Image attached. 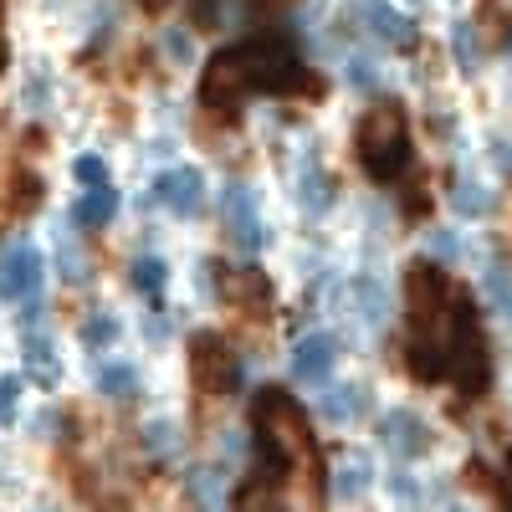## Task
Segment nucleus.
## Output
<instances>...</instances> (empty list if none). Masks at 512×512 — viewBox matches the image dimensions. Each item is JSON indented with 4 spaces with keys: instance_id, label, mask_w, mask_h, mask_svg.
<instances>
[{
    "instance_id": "nucleus-4",
    "label": "nucleus",
    "mask_w": 512,
    "mask_h": 512,
    "mask_svg": "<svg viewBox=\"0 0 512 512\" xmlns=\"http://www.w3.org/2000/svg\"><path fill=\"white\" fill-rule=\"evenodd\" d=\"M451 303H456V292L446 282V272L436 267V256L431 262H410L405 272V313H410V328L415 333H446L451 323Z\"/></svg>"
},
{
    "instance_id": "nucleus-40",
    "label": "nucleus",
    "mask_w": 512,
    "mask_h": 512,
    "mask_svg": "<svg viewBox=\"0 0 512 512\" xmlns=\"http://www.w3.org/2000/svg\"><path fill=\"white\" fill-rule=\"evenodd\" d=\"M405 190H410V195H405V216H420V210H425V205H431V195H425V185H420V175H415V180H410Z\"/></svg>"
},
{
    "instance_id": "nucleus-30",
    "label": "nucleus",
    "mask_w": 512,
    "mask_h": 512,
    "mask_svg": "<svg viewBox=\"0 0 512 512\" xmlns=\"http://www.w3.org/2000/svg\"><path fill=\"white\" fill-rule=\"evenodd\" d=\"M128 282H134V292H144V297H159L164 282H169V267L159 262V256H139L134 272H128Z\"/></svg>"
},
{
    "instance_id": "nucleus-17",
    "label": "nucleus",
    "mask_w": 512,
    "mask_h": 512,
    "mask_svg": "<svg viewBox=\"0 0 512 512\" xmlns=\"http://www.w3.org/2000/svg\"><path fill=\"white\" fill-rule=\"evenodd\" d=\"M374 487V461L364 451H338L333 456V497L338 502H359Z\"/></svg>"
},
{
    "instance_id": "nucleus-27",
    "label": "nucleus",
    "mask_w": 512,
    "mask_h": 512,
    "mask_svg": "<svg viewBox=\"0 0 512 512\" xmlns=\"http://www.w3.org/2000/svg\"><path fill=\"white\" fill-rule=\"evenodd\" d=\"M139 446H144V456H180V431L169 420H149L144 431H139Z\"/></svg>"
},
{
    "instance_id": "nucleus-7",
    "label": "nucleus",
    "mask_w": 512,
    "mask_h": 512,
    "mask_svg": "<svg viewBox=\"0 0 512 512\" xmlns=\"http://www.w3.org/2000/svg\"><path fill=\"white\" fill-rule=\"evenodd\" d=\"M221 231L231 236V246L241 251H267L272 231L262 221V210H256V195L246 185H226L221 190Z\"/></svg>"
},
{
    "instance_id": "nucleus-28",
    "label": "nucleus",
    "mask_w": 512,
    "mask_h": 512,
    "mask_svg": "<svg viewBox=\"0 0 512 512\" xmlns=\"http://www.w3.org/2000/svg\"><path fill=\"white\" fill-rule=\"evenodd\" d=\"M77 333H82V344H88V349H113L118 333H123V323H118L113 313H88Z\"/></svg>"
},
{
    "instance_id": "nucleus-13",
    "label": "nucleus",
    "mask_w": 512,
    "mask_h": 512,
    "mask_svg": "<svg viewBox=\"0 0 512 512\" xmlns=\"http://www.w3.org/2000/svg\"><path fill=\"white\" fill-rule=\"evenodd\" d=\"M338 364V338L333 333H308V338H297V349H292V379L297 384H323Z\"/></svg>"
},
{
    "instance_id": "nucleus-20",
    "label": "nucleus",
    "mask_w": 512,
    "mask_h": 512,
    "mask_svg": "<svg viewBox=\"0 0 512 512\" xmlns=\"http://www.w3.org/2000/svg\"><path fill=\"white\" fill-rule=\"evenodd\" d=\"M364 410H369V390H364V384H333V390L323 395L328 425H359Z\"/></svg>"
},
{
    "instance_id": "nucleus-2",
    "label": "nucleus",
    "mask_w": 512,
    "mask_h": 512,
    "mask_svg": "<svg viewBox=\"0 0 512 512\" xmlns=\"http://www.w3.org/2000/svg\"><path fill=\"white\" fill-rule=\"evenodd\" d=\"M354 149H359V164H364V175H369L374 185L405 180L410 164H415V149H410V134H405V113H400L395 103L364 113Z\"/></svg>"
},
{
    "instance_id": "nucleus-15",
    "label": "nucleus",
    "mask_w": 512,
    "mask_h": 512,
    "mask_svg": "<svg viewBox=\"0 0 512 512\" xmlns=\"http://www.w3.org/2000/svg\"><path fill=\"white\" fill-rule=\"evenodd\" d=\"M292 195H297V205H303L308 216H323V210L338 200V185H333V175L313 154H303V159H297V190Z\"/></svg>"
},
{
    "instance_id": "nucleus-42",
    "label": "nucleus",
    "mask_w": 512,
    "mask_h": 512,
    "mask_svg": "<svg viewBox=\"0 0 512 512\" xmlns=\"http://www.w3.org/2000/svg\"><path fill=\"white\" fill-rule=\"evenodd\" d=\"M502 497L512 502V446H507V461H502Z\"/></svg>"
},
{
    "instance_id": "nucleus-16",
    "label": "nucleus",
    "mask_w": 512,
    "mask_h": 512,
    "mask_svg": "<svg viewBox=\"0 0 512 512\" xmlns=\"http://www.w3.org/2000/svg\"><path fill=\"white\" fill-rule=\"evenodd\" d=\"M354 6H359L364 26H369L379 41H390V47H410V41H415L410 16H405V11H395L390 0H354Z\"/></svg>"
},
{
    "instance_id": "nucleus-3",
    "label": "nucleus",
    "mask_w": 512,
    "mask_h": 512,
    "mask_svg": "<svg viewBox=\"0 0 512 512\" xmlns=\"http://www.w3.org/2000/svg\"><path fill=\"white\" fill-rule=\"evenodd\" d=\"M446 349H451V379L461 384V395H482L492 379V354H487V333L477 308L456 297L451 303V323H446Z\"/></svg>"
},
{
    "instance_id": "nucleus-24",
    "label": "nucleus",
    "mask_w": 512,
    "mask_h": 512,
    "mask_svg": "<svg viewBox=\"0 0 512 512\" xmlns=\"http://www.w3.org/2000/svg\"><path fill=\"white\" fill-rule=\"evenodd\" d=\"M451 57H456V67H461L466 77L482 67V26H477V21H456V26H451Z\"/></svg>"
},
{
    "instance_id": "nucleus-31",
    "label": "nucleus",
    "mask_w": 512,
    "mask_h": 512,
    "mask_svg": "<svg viewBox=\"0 0 512 512\" xmlns=\"http://www.w3.org/2000/svg\"><path fill=\"white\" fill-rule=\"evenodd\" d=\"M482 287H487V297H492V308H497L502 318H512V272H507V267H487V272H482Z\"/></svg>"
},
{
    "instance_id": "nucleus-23",
    "label": "nucleus",
    "mask_w": 512,
    "mask_h": 512,
    "mask_svg": "<svg viewBox=\"0 0 512 512\" xmlns=\"http://www.w3.org/2000/svg\"><path fill=\"white\" fill-rule=\"evenodd\" d=\"M21 349H26V374L41 384V390H57V384H62V364H57V354H52L47 338H41V333L31 328Z\"/></svg>"
},
{
    "instance_id": "nucleus-12",
    "label": "nucleus",
    "mask_w": 512,
    "mask_h": 512,
    "mask_svg": "<svg viewBox=\"0 0 512 512\" xmlns=\"http://www.w3.org/2000/svg\"><path fill=\"white\" fill-rule=\"evenodd\" d=\"M221 297H226L236 313L256 318V313L272 308V282L256 272V267H221Z\"/></svg>"
},
{
    "instance_id": "nucleus-33",
    "label": "nucleus",
    "mask_w": 512,
    "mask_h": 512,
    "mask_svg": "<svg viewBox=\"0 0 512 512\" xmlns=\"http://www.w3.org/2000/svg\"><path fill=\"white\" fill-rule=\"evenodd\" d=\"M425 256H436V262H461V256H466V246H461V236L456 231H431V236H425Z\"/></svg>"
},
{
    "instance_id": "nucleus-8",
    "label": "nucleus",
    "mask_w": 512,
    "mask_h": 512,
    "mask_svg": "<svg viewBox=\"0 0 512 512\" xmlns=\"http://www.w3.org/2000/svg\"><path fill=\"white\" fill-rule=\"evenodd\" d=\"M36 287H41V251L26 236L6 241L0 246V297L26 303V297H36Z\"/></svg>"
},
{
    "instance_id": "nucleus-38",
    "label": "nucleus",
    "mask_w": 512,
    "mask_h": 512,
    "mask_svg": "<svg viewBox=\"0 0 512 512\" xmlns=\"http://www.w3.org/2000/svg\"><path fill=\"white\" fill-rule=\"evenodd\" d=\"M390 497L395 502H425V492L410 482V472H390Z\"/></svg>"
},
{
    "instance_id": "nucleus-14",
    "label": "nucleus",
    "mask_w": 512,
    "mask_h": 512,
    "mask_svg": "<svg viewBox=\"0 0 512 512\" xmlns=\"http://www.w3.org/2000/svg\"><path fill=\"white\" fill-rule=\"evenodd\" d=\"M405 369L420 384H436L451 374V349H446V333H415V344L405 349Z\"/></svg>"
},
{
    "instance_id": "nucleus-11",
    "label": "nucleus",
    "mask_w": 512,
    "mask_h": 512,
    "mask_svg": "<svg viewBox=\"0 0 512 512\" xmlns=\"http://www.w3.org/2000/svg\"><path fill=\"white\" fill-rule=\"evenodd\" d=\"M154 205H164L169 216H200V205H205V180H200V169L180 164V169H164V175L154 180Z\"/></svg>"
},
{
    "instance_id": "nucleus-18",
    "label": "nucleus",
    "mask_w": 512,
    "mask_h": 512,
    "mask_svg": "<svg viewBox=\"0 0 512 512\" xmlns=\"http://www.w3.org/2000/svg\"><path fill=\"white\" fill-rule=\"evenodd\" d=\"M344 297H349V308H354V318H359L364 328H384V318H390V292H384V282L354 277Z\"/></svg>"
},
{
    "instance_id": "nucleus-37",
    "label": "nucleus",
    "mask_w": 512,
    "mask_h": 512,
    "mask_svg": "<svg viewBox=\"0 0 512 512\" xmlns=\"http://www.w3.org/2000/svg\"><path fill=\"white\" fill-rule=\"evenodd\" d=\"M164 52H169V62H190L195 57V41L185 31H164Z\"/></svg>"
},
{
    "instance_id": "nucleus-34",
    "label": "nucleus",
    "mask_w": 512,
    "mask_h": 512,
    "mask_svg": "<svg viewBox=\"0 0 512 512\" xmlns=\"http://www.w3.org/2000/svg\"><path fill=\"white\" fill-rule=\"evenodd\" d=\"M185 16L195 31H221V0H185Z\"/></svg>"
},
{
    "instance_id": "nucleus-21",
    "label": "nucleus",
    "mask_w": 512,
    "mask_h": 512,
    "mask_svg": "<svg viewBox=\"0 0 512 512\" xmlns=\"http://www.w3.org/2000/svg\"><path fill=\"white\" fill-rule=\"evenodd\" d=\"M180 492H185V502H195V507H221V502H226V472H221V466H190L185 482H180Z\"/></svg>"
},
{
    "instance_id": "nucleus-43",
    "label": "nucleus",
    "mask_w": 512,
    "mask_h": 512,
    "mask_svg": "<svg viewBox=\"0 0 512 512\" xmlns=\"http://www.w3.org/2000/svg\"><path fill=\"white\" fill-rule=\"evenodd\" d=\"M139 6H144L149 16H164V11H169V0H139Z\"/></svg>"
},
{
    "instance_id": "nucleus-29",
    "label": "nucleus",
    "mask_w": 512,
    "mask_h": 512,
    "mask_svg": "<svg viewBox=\"0 0 512 512\" xmlns=\"http://www.w3.org/2000/svg\"><path fill=\"white\" fill-rule=\"evenodd\" d=\"M6 205L16 210V216H31V210L41 205V180L31 175V169H16V175H11V195H6Z\"/></svg>"
},
{
    "instance_id": "nucleus-32",
    "label": "nucleus",
    "mask_w": 512,
    "mask_h": 512,
    "mask_svg": "<svg viewBox=\"0 0 512 512\" xmlns=\"http://www.w3.org/2000/svg\"><path fill=\"white\" fill-rule=\"evenodd\" d=\"M344 82H349V88H359V93H379V82H384V77H379V67H374L364 52H354L349 67H344Z\"/></svg>"
},
{
    "instance_id": "nucleus-22",
    "label": "nucleus",
    "mask_w": 512,
    "mask_h": 512,
    "mask_svg": "<svg viewBox=\"0 0 512 512\" xmlns=\"http://www.w3.org/2000/svg\"><path fill=\"white\" fill-rule=\"evenodd\" d=\"M113 216H118V190L113 185H88V195H82L77 210H72V221L88 226V231H103Z\"/></svg>"
},
{
    "instance_id": "nucleus-35",
    "label": "nucleus",
    "mask_w": 512,
    "mask_h": 512,
    "mask_svg": "<svg viewBox=\"0 0 512 512\" xmlns=\"http://www.w3.org/2000/svg\"><path fill=\"white\" fill-rule=\"evenodd\" d=\"M21 390H26V379H21V374H0V425H11V420H16Z\"/></svg>"
},
{
    "instance_id": "nucleus-25",
    "label": "nucleus",
    "mask_w": 512,
    "mask_h": 512,
    "mask_svg": "<svg viewBox=\"0 0 512 512\" xmlns=\"http://www.w3.org/2000/svg\"><path fill=\"white\" fill-rule=\"evenodd\" d=\"M93 379H98V395H108V400H134L139 384H144L134 364H103Z\"/></svg>"
},
{
    "instance_id": "nucleus-39",
    "label": "nucleus",
    "mask_w": 512,
    "mask_h": 512,
    "mask_svg": "<svg viewBox=\"0 0 512 512\" xmlns=\"http://www.w3.org/2000/svg\"><path fill=\"white\" fill-rule=\"evenodd\" d=\"M236 502H241V507H277L282 497H277L272 487H246V492H241Z\"/></svg>"
},
{
    "instance_id": "nucleus-26",
    "label": "nucleus",
    "mask_w": 512,
    "mask_h": 512,
    "mask_svg": "<svg viewBox=\"0 0 512 512\" xmlns=\"http://www.w3.org/2000/svg\"><path fill=\"white\" fill-rule=\"evenodd\" d=\"M57 272H62V282H72V287H82V282L93 277L88 251L77 246V236H72V231H62V236H57Z\"/></svg>"
},
{
    "instance_id": "nucleus-10",
    "label": "nucleus",
    "mask_w": 512,
    "mask_h": 512,
    "mask_svg": "<svg viewBox=\"0 0 512 512\" xmlns=\"http://www.w3.org/2000/svg\"><path fill=\"white\" fill-rule=\"evenodd\" d=\"M190 374L205 395H221L236 384V364H231V349L221 333H195L190 338Z\"/></svg>"
},
{
    "instance_id": "nucleus-1",
    "label": "nucleus",
    "mask_w": 512,
    "mask_h": 512,
    "mask_svg": "<svg viewBox=\"0 0 512 512\" xmlns=\"http://www.w3.org/2000/svg\"><path fill=\"white\" fill-rule=\"evenodd\" d=\"M251 415H256V436H262V451H256V461H267L272 482H282L287 466H303V461H313V466H318L313 431H308L303 410L292 405V395H287V390H256Z\"/></svg>"
},
{
    "instance_id": "nucleus-19",
    "label": "nucleus",
    "mask_w": 512,
    "mask_h": 512,
    "mask_svg": "<svg viewBox=\"0 0 512 512\" xmlns=\"http://www.w3.org/2000/svg\"><path fill=\"white\" fill-rule=\"evenodd\" d=\"M451 210H456V216H466V221H482V216H492V210H497V190H487L472 175H456L451 180Z\"/></svg>"
},
{
    "instance_id": "nucleus-41",
    "label": "nucleus",
    "mask_w": 512,
    "mask_h": 512,
    "mask_svg": "<svg viewBox=\"0 0 512 512\" xmlns=\"http://www.w3.org/2000/svg\"><path fill=\"white\" fill-rule=\"evenodd\" d=\"M492 159H497L502 169H512V139H502V134H492Z\"/></svg>"
},
{
    "instance_id": "nucleus-6",
    "label": "nucleus",
    "mask_w": 512,
    "mask_h": 512,
    "mask_svg": "<svg viewBox=\"0 0 512 512\" xmlns=\"http://www.w3.org/2000/svg\"><path fill=\"white\" fill-rule=\"evenodd\" d=\"M251 88H256V82H251L246 52L231 47V52H221L216 62L205 67V77H200V103H205L210 113H226V123H231L236 108H241V98H246Z\"/></svg>"
},
{
    "instance_id": "nucleus-36",
    "label": "nucleus",
    "mask_w": 512,
    "mask_h": 512,
    "mask_svg": "<svg viewBox=\"0 0 512 512\" xmlns=\"http://www.w3.org/2000/svg\"><path fill=\"white\" fill-rule=\"evenodd\" d=\"M72 175H77L82 185H108V164H103L98 154H82V159L72 164Z\"/></svg>"
},
{
    "instance_id": "nucleus-5",
    "label": "nucleus",
    "mask_w": 512,
    "mask_h": 512,
    "mask_svg": "<svg viewBox=\"0 0 512 512\" xmlns=\"http://www.w3.org/2000/svg\"><path fill=\"white\" fill-rule=\"evenodd\" d=\"M241 52H246V67H251V82L256 88H267V93H292L297 82H303V62H297L292 52V41L287 36H251L241 41Z\"/></svg>"
},
{
    "instance_id": "nucleus-9",
    "label": "nucleus",
    "mask_w": 512,
    "mask_h": 512,
    "mask_svg": "<svg viewBox=\"0 0 512 512\" xmlns=\"http://www.w3.org/2000/svg\"><path fill=\"white\" fill-rule=\"evenodd\" d=\"M379 441H384V451H390V456L415 461V456H425V451L436 446V431L425 425V415L395 405V410H384V415H379Z\"/></svg>"
}]
</instances>
